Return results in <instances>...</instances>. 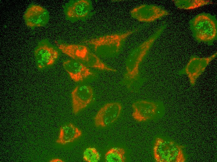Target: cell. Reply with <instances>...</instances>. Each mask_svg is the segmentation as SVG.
<instances>
[{
    "label": "cell",
    "instance_id": "1",
    "mask_svg": "<svg viewBox=\"0 0 217 162\" xmlns=\"http://www.w3.org/2000/svg\"><path fill=\"white\" fill-rule=\"evenodd\" d=\"M164 29L162 26L149 39L134 49L129 55L126 65L124 84L129 88L139 77V66L152 45Z\"/></svg>",
    "mask_w": 217,
    "mask_h": 162
},
{
    "label": "cell",
    "instance_id": "2",
    "mask_svg": "<svg viewBox=\"0 0 217 162\" xmlns=\"http://www.w3.org/2000/svg\"><path fill=\"white\" fill-rule=\"evenodd\" d=\"M59 49L64 54L89 68L115 72L116 70L108 67L96 55L85 46L80 45L60 44Z\"/></svg>",
    "mask_w": 217,
    "mask_h": 162
},
{
    "label": "cell",
    "instance_id": "3",
    "mask_svg": "<svg viewBox=\"0 0 217 162\" xmlns=\"http://www.w3.org/2000/svg\"><path fill=\"white\" fill-rule=\"evenodd\" d=\"M190 26L194 37L199 42L211 45L216 39V20L210 15L201 13L197 15L190 21Z\"/></svg>",
    "mask_w": 217,
    "mask_h": 162
},
{
    "label": "cell",
    "instance_id": "4",
    "mask_svg": "<svg viewBox=\"0 0 217 162\" xmlns=\"http://www.w3.org/2000/svg\"><path fill=\"white\" fill-rule=\"evenodd\" d=\"M134 31L123 33L108 35L85 41L87 44L92 45L95 51L101 56H108L118 53L122 43Z\"/></svg>",
    "mask_w": 217,
    "mask_h": 162
},
{
    "label": "cell",
    "instance_id": "5",
    "mask_svg": "<svg viewBox=\"0 0 217 162\" xmlns=\"http://www.w3.org/2000/svg\"><path fill=\"white\" fill-rule=\"evenodd\" d=\"M217 52L206 57L192 56L184 67L178 73L180 75H186L191 86H195L199 77L206 67L217 56Z\"/></svg>",
    "mask_w": 217,
    "mask_h": 162
},
{
    "label": "cell",
    "instance_id": "6",
    "mask_svg": "<svg viewBox=\"0 0 217 162\" xmlns=\"http://www.w3.org/2000/svg\"><path fill=\"white\" fill-rule=\"evenodd\" d=\"M36 63L38 68L43 69L53 65L58 59V51L47 39L39 42L34 50Z\"/></svg>",
    "mask_w": 217,
    "mask_h": 162
},
{
    "label": "cell",
    "instance_id": "7",
    "mask_svg": "<svg viewBox=\"0 0 217 162\" xmlns=\"http://www.w3.org/2000/svg\"><path fill=\"white\" fill-rule=\"evenodd\" d=\"M122 109L118 102L107 103L99 110L94 118L97 127H104L114 122L119 117Z\"/></svg>",
    "mask_w": 217,
    "mask_h": 162
},
{
    "label": "cell",
    "instance_id": "8",
    "mask_svg": "<svg viewBox=\"0 0 217 162\" xmlns=\"http://www.w3.org/2000/svg\"><path fill=\"white\" fill-rule=\"evenodd\" d=\"M23 18L26 25L34 29L43 26L48 22L49 14L43 7L37 4H31L27 9Z\"/></svg>",
    "mask_w": 217,
    "mask_h": 162
},
{
    "label": "cell",
    "instance_id": "9",
    "mask_svg": "<svg viewBox=\"0 0 217 162\" xmlns=\"http://www.w3.org/2000/svg\"><path fill=\"white\" fill-rule=\"evenodd\" d=\"M130 14L133 18L139 21L149 22L166 16L169 13L159 7L144 4L134 8Z\"/></svg>",
    "mask_w": 217,
    "mask_h": 162
},
{
    "label": "cell",
    "instance_id": "10",
    "mask_svg": "<svg viewBox=\"0 0 217 162\" xmlns=\"http://www.w3.org/2000/svg\"><path fill=\"white\" fill-rule=\"evenodd\" d=\"M73 113L77 114L91 102L93 97V91L89 85L76 86L71 93Z\"/></svg>",
    "mask_w": 217,
    "mask_h": 162
},
{
    "label": "cell",
    "instance_id": "11",
    "mask_svg": "<svg viewBox=\"0 0 217 162\" xmlns=\"http://www.w3.org/2000/svg\"><path fill=\"white\" fill-rule=\"evenodd\" d=\"M132 116L138 122L145 121L152 117L156 113L158 106L155 103L145 100L137 101L133 103Z\"/></svg>",
    "mask_w": 217,
    "mask_h": 162
},
{
    "label": "cell",
    "instance_id": "12",
    "mask_svg": "<svg viewBox=\"0 0 217 162\" xmlns=\"http://www.w3.org/2000/svg\"><path fill=\"white\" fill-rule=\"evenodd\" d=\"M63 66L71 79L76 82L82 81L89 76L94 75L88 67L75 60L64 61Z\"/></svg>",
    "mask_w": 217,
    "mask_h": 162
},
{
    "label": "cell",
    "instance_id": "13",
    "mask_svg": "<svg viewBox=\"0 0 217 162\" xmlns=\"http://www.w3.org/2000/svg\"><path fill=\"white\" fill-rule=\"evenodd\" d=\"M82 135L81 130L71 123L61 127L59 135L56 142L65 145L73 142Z\"/></svg>",
    "mask_w": 217,
    "mask_h": 162
},
{
    "label": "cell",
    "instance_id": "14",
    "mask_svg": "<svg viewBox=\"0 0 217 162\" xmlns=\"http://www.w3.org/2000/svg\"><path fill=\"white\" fill-rule=\"evenodd\" d=\"M90 4L86 0H78L69 6L66 15L69 18H79L85 17L90 10Z\"/></svg>",
    "mask_w": 217,
    "mask_h": 162
},
{
    "label": "cell",
    "instance_id": "15",
    "mask_svg": "<svg viewBox=\"0 0 217 162\" xmlns=\"http://www.w3.org/2000/svg\"><path fill=\"white\" fill-rule=\"evenodd\" d=\"M176 6L179 8L191 9L198 8L211 3V1L207 0H173Z\"/></svg>",
    "mask_w": 217,
    "mask_h": 162
},
{
    "label": "cell",
    "instance_id": "16",
    "mask_svg": "<svg viewBox=\"0 0 217 162\" xmlns=\"http://www.w3.org/2000/svg\"><path fill=\"white\" fill-rule=\"evenodd\" d=\"M125 150L122 148L113 147L109 150L105 155L106 162H124L126 159Z\"/></svg>",
    "mask_w": 217,
    "mask_h": 162
},
{
    "label": "cell",
    "instance_id": "17",
    "mask_svg": "<svg viewBox=\"0 0 217 162\" xmlns=\"http://www.w3.org/2000/svg\"><path fill=\"white\" fill-rule=\"evenodd\" d=\"M83 159L87 162H98L100 160V155L95 148L89 147L84 150Z\"/></svg>",
    "mask_w": 217,
    "mask_h": 162
},
{
    "label": "cell",
    "instance_id": "18",
    "mask_svg": "<svg viewBox=\"0 0 217 162\" xmlns=\"http://www.w3.org/2000/svg\"><path fill=\"white\" fill-rule=\"evenodd\" d=\"M50 162H63L62 160H61L58 159V158H55V159H52L51 160H50Z\"/></svg>",
    "mask_w": 217,
    "mask_h": 162
}]
</instances>
